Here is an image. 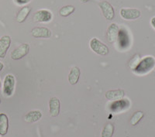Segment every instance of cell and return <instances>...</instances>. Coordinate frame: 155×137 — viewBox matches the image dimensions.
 I'll return each instance as SVG.
<instances>
[{
    "instance_id": "cell-26",
    "label": "cell",
    "mask_w": 155,
    "mask_h": 137,
    "mask_svg": "<svg viewBox=\"0 0 155 137\" xmlns=\"http://www.w3.org/2000/svg\"><path fill=\"white\" fill-rule=\"evenodd\" d=\"M81 1H82L83 2H88L89 0H81Z\"/></svg>"
},
{
    "instance_id": "cell-11",
    "label": "cell",
    "mask_w": 155,
    "mask_h": 137,
    "mask_svg": "<svg viewBox=\"0 0 155 137\" xmlns=\"http://www.w3.org/2000/svg\"><path fill=\"white\" fill-rule=\"evenodd\" d=\"M60 100L55 97L51 98L49 102V112L51 117H57L60 113Z\"/></svg>"
},
{
    "instance_id": "cell-17",
    "label": "cell",
    "mask_w": 155,
    "mask_h": 137,
    "mask_svg": "<svg viewBox=\"0 0 155 137\" xmlns=\"http://www.w3.org/2000/svg\"><path fill=\"white\" fill-rule=\"evenodd\" d=\"M42 118V113L41 111H31L25 116V121L29 123L36 122Z\"/></svg>"
},
{
    "instance_id": "cell-18",
    "label": "cell",
    "mask_w": 155,
    "mask_h": 137,
    "mask_svg": "<svg viewBox=\"0 0 155 137\" xmlns=\"http://www.w3.org/2000/svg\"><path fill=\"white\" fill-rule=\"evenodd\" d=\"M30 12H31V8L29 6H24L22 8L16 16V21L19 23H23L27 18V16L30 15Z\"/></svg>"
},
{
    "instance_id": "cell-3",
    "label": "cell",
    "mask_w": 155,
    "mask_h": 137,
    "mask_svg": "<svg viewBox=\"0 0 155 137\" xmlns=\"http://www.w3.org/2000/svg\"><path fill=\"white\" fill-rule=\"evenodd\" d=\"M15 82L16 81H15L14 76L12 74H7L5 76L3 82V88H2L3 94L5 96L9 97L12 95L14 91Z\"/></svg>"
},
{
    "instance_id": "cell-15",
    "label": "cell",
    "mask_w": 155,
    "mask_h": 137,
    "mask_svg": "<svg viewBox=\"0 0 155 137\" xmlns=\"http://www.w3.org/2000/svg\"><path fill=\"white\" fill-rule=\"evenodd\" d=\"M9 129V119L6 114L0 113V135L7 134Z\"/></svg>"
},
{
    "instance_id": "cell-21",
    "label": "cell",
    "mask_w": 155,
    "mask_h": 137,
    "mask_svg": "<svg viewBox=\"0 0 155 137\" xmlns=\"http://www.w3.org/2000/svg\"><path fill=\"white\" fill-rule=\"evenodd\" d=\"M143 116H144V114H143V113L142 111H137V112H136V113L133 115L132 117H131L130 119L131 125L134 126L136 125H137L138 123L140 122V121L143 119Z\"/></svg>"
},
{
    "instance_id": "cell-16",
    "label": "cell",
    "mask_w": 155,
    "mask_h": 137,
    "mask_svg": "<svg viewBox=\"0 0 155 137\" xmlns=\"http://www.w3.org/2000/svg\"><path fill=\"white\" fill-rule=\"evenodd\" d=\"M80 74H81V72H80L79 67H75V66L71 67L68 74L69 83L72 85L77 84L78 82V80H79Z\"/></svg>"
},
{
    "instance_id": "cell-9",
    "label": "cell",
    "mask_w": 155,
    "mask_h": 137,
    "mask_svg": "<svg viewBox=\"0 0 155 137\" xmlns=\"http://www.w3.org/2000/svg\"><path fill=\"white\" fill-rule=\"evenodd\" d=\"M117 39H118L119 47L121 49H127L130 46V37H129L128 33L125 29H121L120 30H119Z\"/></svg>"
},
{
    "instance_id": "cell-19",
    "label": "cell",
    "mask_w": 155,
    "mask_h": 137,
    "mask_svg": "<svg viewBox=\"0 0 155 137\" xmlns=\"http://www.w3.org/2000/svg\"><path fill=\"white\" fill-rule=\"evenodd\" d=\"M115 127L112 123H108L105 126L101 133V137H112L114 133Z\"/></svg>"
},
{
    "instance_id": "cell-23",
    "label": "cell",
    "mask_w": 155,
    "mask_h": 137,
    "mask_svg": "<svg viewBox=\"0 0 155 137\" xmlns=\"http://www.w3.org/2000/svg\"><path fill=\"white\" fill-rule=\"evenodd\" d=\"M30 0H15V2L19 5H23V4H27L30 2Z\"/></svg>"
},
{
    "instance_id": "cell-6",
    "label": "cell",
    "mask_w": 155,
    "mask_h": 137,
    "mask_svg": "<svg viewBox=\"0 0 155 137\" xmlns=\"http://www.w3.org/2000/svg\"><path fill=\"white\" fill-rule=\"evenodd\" d=\"M103 16L108 20H113L115 17V11L112 5L107 1H102L99 3Z\"/></svg>"
},
{
    "instance_id": "cell-8",
    "label": "cell",
    "mask_w": 155,
    "mask_h": 137,
    "mask_svg": "<svg viewBox=\"0 0 155 137\" xmlns=\"http://www.w3.org/2000/svg\"><path fill=\"white\" fill-rule=\"evenodd\" d=\"M130 106V102L128 99H120L115 101L110 106V110L113 113H120L124 110H127Z\"/></svg>"
},
{
    "instance_id": "cell-27",
    "label": "cell",
    "mask_w": 155,
    "mask_h": 137,
    "mask_svg": "<svg viewBox=\"0 0 155 137\" xmlns=\"http://www.w3.org/2000/svg\"><path fill=\"white\" fill-rule=\"evenodd\" d=\"M1 86H2V84H1V81H0V88H1Z\"/></svg>"
},
{
    "instance_id": "cell-14",
    "label": "cell",
    "mask_w": 155,
    "mask_h": 137,
    "mask_svg": "<svg viewBox=\"0 0 155 137\" xmlns=\"http://www.w3.org/2000/svg\"><path fill=\"white\" fill-rule=\"evenodd\" d=\"M125 95V92L124 90L117 89V90H110L106 91V98L108 100L117 101L122 99Z\"/></svg>"
},
{
    "instance_id": "cell-1",
    "label": "cell",
    "mask_w": 155,
    "mask_h": 137,
    "mask_svg": "<svg viewBox=\"0 0 155 137\" xmlns=\"http://www.w3.org/2000/svg\"><path fill=\"white\" fill-rule=\"evenodd\" d=\"M155 67V59L152 56H147L140 60L137 67L133 70L134 74L137 75H144L151 71Z\"/></svg>"
},
{
    "instance_id": "cell-13",
    "label": "cell",
    "mask_w": 155,
    "mask_h": 137,
    "mask_svg": "<svg viewBox=\"0 0 155 137\" xmlns=\"http://www.w3.org/2000/svg\"><path fill=\"white\" fill-rule=\"evenodd\" d=\"M119 27L116 23H112L107 30V40L109 43L113 44L117 40L119 34Z\"/></svg>"
},
{
    "instance_id": "cell-10",
    "label": "cell",
    "mask_w": 155,
    "mask_h": 137,
    "mask_svg": "<svg viewBox=\"0 0 155 137\" xmlns=\"http://www.w3.org/2000/svg\"><path fill=\"white\" fill-rule=\"evenodd\" d=\"M11 37L9 36H2L0 38V58H4L8 50L10 47Z\"/></svg>"
},
{
    "instance_id": "cell-25",
    "label": "cell",
    "mask_w": 155,
    "mask_h": 137,
    "mask_svg": "<svg viewBox=\"0 0 155 137\" xmlns=\"http://www.w3.org/2000/svg\"><path fill=\"white\" fill-rule=\"evenodd\" d=\"M3 67H4L3 64H2V62H0V71H1V70H2V68H3Z\"/></svg>"
},
{
    "instance_id": "cell-28",
    "label": "cell",
    "mask_w": 155,
    "mask_h": 137,
    "mask_svg": "<svg viewBox=\"0 0 155 137\" xmlns=\"http://www.w3.org/2000/svg\"><path fill=\"white\" fill-rule=\"evenodd\" d=\"M0 104H1V99H0Z\"/></svg>"
},
{
    "instance_id": "cell-12",
    "label": "cell",
    "mask_w": 155,
    "mask_h": 137,
    "mask_svg": "<svg viewBox=\"0 0 155 137\" xmlns=\"http://www.w3.org/2000/svg\"><path fill=\"white\" fill-rule=\"evenodd\" d=\"M32 36L35 38H49L51 36V31L47 27H34L31 31Z\"/></svg>"
},
{
    "instance_id": "cell-20",
    "label": "cell",
    "mask_w": 155,
    "mask_h": 137,
    "mask_svg": "<svg viewBox=\"0 0 155 137\" xmlns=\"http://www.w3.org/2000/svg\"><path fill=\"white\" fill-rule=\"evenodd\" d=\"M74 10H75V8H74V5H65L59 10V14L64 17H67V16H70L71 13H73Z\"/></svg>"
},
{
    "instance_id": "cell-5",
    "label": "cell",
    "mask_w": 155,
    "mask_h": 137,
    "mask_svg": "<svg viewBox=\"0 0 155 137\" xmlns=\"http://www.w3.org/2000/svg\"><path fill=\"white\" fill-rule=\"evenodd\" d=\"M53 15L48 9H40L35 12L33 19L36 23H48L52 19Z\"/></svg>"
},
{
    "instance_id": "cell-7",
    "label": "cell",
    "mask_w": 155,
    "mask_h": 137,
    "mask_svg": "<svg viewBox=\"0 0 155 137\" xmlns=\"http://www.w3.org/2000/svg\"><path fill=\"white\" fill-rule=\"evenodd\" d=\"M141 12L137 9H127L124 8L120 10V16L126 20H135L140 16Z\"/></svg>"
},
{
    "instance_id": "cell-24",
    "label": "cell",
    "mask_w": 155,
    "mask_h": 137,
    "mask_svg": "<svg viewBox=\"0 0 155 137\" xmlns=\"http://www.w3.org/2000/svg\"><path fill=\"white\" fill-rule=\"evenodd\" d=\"M150 24L153 27V28L155 29V16L154 17H152L151 19H150Z\"/></svg>"
},
{
    "instance_id": "cell-4",
    "label": "cell",
    "mask_w": 155,
    "mask_h": 137,
    "mask_svg": "<svg viewBox=\"0 0 155 137\" xmlns=\"http://www.w3.org/2000/svg\"><path fill=\"white\" fill-rule=\"evenodd\" d=\"M29 51H30V46H29V44H23L12 51L11 58H12V60H20V59H22V58L28 54Z\"/></svg>"
},
{
    "instance_id": "cell-22",
    "label": "cell",
    "mask_w": 155,
    "mask_h": 137,
    "mask_svg": "<svg viewBox=\"0 0 155 137\" xmlns=\"http://www.w3.org/2000/svg\"><path fill=\"white\" fill-rule=\"evenodd\" d=\"M140 60V58L139 55H134V56L131 58V60H130V62H129V67H130L132 70H134V69L137 67V65L138 64Z\"/></svg>"
},
{
    "instance_id": "cell-2",
    "label": "cell",
    "mask_w": 155,
    "mask_h": 137,
    "mask_svg": "<svg viewBox=\"0 0 155 137\" xmlns=\"http://www.w3.org/2000/svg\"><path fill=\"white\" fill-rule=\"evenodd\" d=\"M90 47L93 51V52L101 56H106L109 53V49L107 46L97 38H92L91 40Z\"/></svg>"
}]
</instances>
